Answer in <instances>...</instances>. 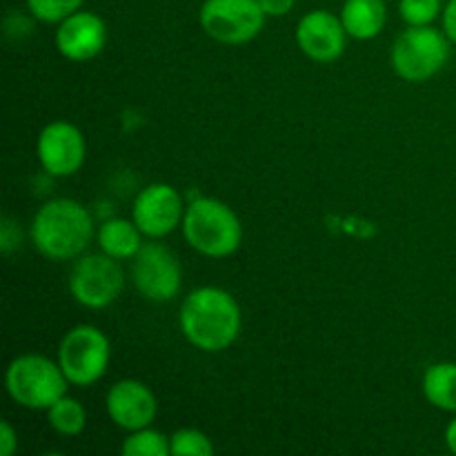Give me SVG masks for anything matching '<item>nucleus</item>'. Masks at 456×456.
Masks as SVG:
<instances>
[{"label":"nucleus","mask_w":456,"mask_h":456,"mask_svg":"<svg viewBox=\"0 0 456 456\" xmlns=\"http://www.w3.org/2000/svg\"><path fill=\"white\" fill-rule=\"evenodd\" d=\"M181 332L196 350L223 352L239 338L243 316L227 289L205 285L185 297L178 314Z\"/></svg>","instance_id":"nucleus-1"},{"label":"nucleus","mask_w":456,"mask_h":456,"mask_svg":"<svg viewBox=\"0 0 456 456\" xmlns=\"http://www.w3.org/2000/svg\"><path fill=\"white\" fill-rule=\"evenodd\" d=\"M31 243L49 261L83 256L94 236L89 209L74 199L47 200L31 221Z\"/></svg>","instance_id":"nucleus-2"},{"label":"nucleus","mask_w":456,"mask_h":456,"mask_svg":"<svg viewBox=\"0 0 456 456\" xmlns=\"http://www.w3.org/2000/svg\"><path fill=\"white\" fill-rule=\"evenodd\" d=\"M181 227L190 248L209 258L232 256L243 240V225L234 209L209 196L187 205Z\"/></svg>","instance_id":"nucleus-3"},{"label":"nucleus","mask_w":456,"mask_h":456,"mask_svg":"<svg viewBox=\"0 0 456 456\" xmlns=\"http://www.w3.org/2000/svg\"><path fill=\"white\" fill-rule=\"evenodd\" d=\"M65 372L61 363L43 354H20L9 363L4 374V387L13 403L25 410L47 412L61 396L67 395Z\"/></svg>","instance_id":"nucleus-4"},{"label":"nucleus","mask_w":456,"mask_h":456,"mask_svg":"<svg viewBox=\"0 0 456 456\" xmlns=\"http://www.w3.org/2000/svg\"><path fill=\"white\" fill-rule=\"evenodd\" d=\"M450 45L444 29L432 25L408 27L392 45V67L408 83H426L448 65Z\"/></svg>","instance_id":"nucleus-5"},{"label":"nucleus","mask_w":456,"mask_h":456,"mask_svg":"<svg viewBox=\"0 0 456 456\" xmlns=\"http://www.w3.org/2000/svg\"><path fill=\"white\" fill-rule=\"evenodd\" d=\"M110 338L94 325H76L58 346V363L69 386L89 387L105 377L110 368Z\"/></svg>","instance_id":"nucleus-6"},{"label":"nucleus","mask_w":456,"mask_h":456,"mask_svg":"<svg viewBox=\"0 0 456 456\" xmlns=\"http://www.w3.org/2000/svg\"><path fill=\"white\" fill-rule=\"evenodd\" d=\"M265 12L258 0H205L199 20L205 34L221 45H245L261 34Z\"/></svg>","instance_id":"nucleus-7"},{"label":"nucleus","mask_w":456,"mask_h":456,"mask_svg":"<svg viewBox=\"0 0 456 456\" xmlns=\"http://www.w3.org/2000/svg\"><path fill=\"white\" fill-rule=\"evenodd\" d=\"M125 288V272L116 258L101 254H83L69 274V292L76 303L89 310L111 305Z\"/></svg>","instance_id":"nucleus-8"},{"label":"nucleus","mask_w":456,"mask_h":456,"mask_svg":"<svg viewBox=\"0 0 456 456\" xmlns=\"http://www.w3.org/2000/svg\"><path fill=\"white\" fill-rule=\"evenodd\" d=\"M132 281L147 301L167 303L181 289L183 267L172 249L160 243H147L132 258Z\"/></svg>","instance_id":"nucleus-9"},{"label":"nucleus","mask_w":456,"mask_h":456,"mask_svg":"<svg viewBox=\"0 0 456 456\" xmlns=\"http://www.w3.org/2000/svg\"><path fill=\"white\" fill-rule=\"evenodd\" d=\"M185 200L176 187L167 183H151L138 191L132 208V221L147 239H165L185 218Z\"/></svg>","instance_id":"nucleus-10"},{"label":"nucleus","mask_w":456,"mask_h":456,"mask_svg":"<svg viewBox=\"0 0 456 456\" xmlns=\"http://www.w3.org/2000/svg\"><path fill=\"white\" fill-rule=\"evenodd\" d=\"M36 156L45 172L52 176H71L83 167L87 142L76 125L67 120H53L38 134Z\"/></svg>","instance_id":"nucleus-11"},{"label":"nucleus","mask_w":456,"mask_h":456,"mask_svg":"<svg viewBox=\"0 0 456 456\" xmlns=\"http://www.w3.org/2000/svg\"><path fill=\"white\" fill-rule=\"evenodd\" d=\"M347 31L341 16L328 9H312L298 20L297 45L310 61L334 62L346 52Z\"/></svg>","instance_id":"nucleus-12"},{"label":"nucleus","mask_w":456,"mask_h":456,"mask_svg":"<svg viewBox=\"0 0 456 456\" xmlns=\"http://www.w3.org/2000/svg\"><path fill=\"white\" fill-rule=\"evenodd\" d=\"M105 408L114 426H118L120 430L134 432L154 423L156 414H159V401L150 386L138 379H123L110 387Z\"/></svg>","instance_id":"nucleus-13"},{"label":"nucleus","mask_w":456,"mask_h":456,"mask_svg":"<svg viewBox=\"0 0 456 456\" xmlns=\"http://www.w3.org/2000/svg\"><path fill=\"white\" fill-rule=\"evenodd\" d=\"M107 45V22L94 12L71 13L56 29V47L71 62H87L96 58Z\"/></svg>","instance_id":"nucleus-14"},{"label":"nucleus","mask_w":456,"mask_h":456,"mask_svg":"<svg viewBox=\"0 0 456 456\" xmlns=\"http://www.w3.org/2000/svg\"><path fill=\"white\" fill-rule=\"evenodd\" d=\"M338 16L347 36L356 40H370L381 34L386 27L387 4L386 0H346Z\"/></svg>","instance_id":"nucleus-15"},{"label":"nucleus","mask_w":456,"mask_h":456,"mask_svg":"<svg viewBox=\"0 0 456 456\" xmlns=\"http://www.w3.org/2000/svg\"><path fill=\"white\" fill-rule=\"evenodd\" d=\"M142 232L127 218H110L98 230V245L101 252L116 261H132L142 248Z\"/></svg>","instance_id":"nucleus-16"},{"label":"nucleus","mask_w":456,"mask_h":456,"mask_svg":"<svg viewBox=\"0 0 456 456\" xmlns=\"http://www.w3.org/2000/svg\"><path fill=\"white\" fill-rule=\"evenodd\" d=\"M423 396L436 410L456 414V363H435L423 374Z\"/></svg>","instance_id":"nucleus-17"},{"label":"nucleus","mask_w":456,"mask_h":456,"mask_svg":"<svg viewBox=\"0 0 456 456\" xmlns=\"http://www.w3.org/2000/svg\"><path fill=\"white\" fill-rule=\"evenodd\" d=\"M47 421L52 430L62 436H78L87 426V410L80 401L71 396H61L52 408L47 410Z\"/></svg>","instance_id":"nucleus-18"},{"label":"nucleus","mask_w":456,"mask_h":456,"mask_svg":"<svg viewBox=\"0 0 456 456\" xmlns=\"http://www.w3.org/2000/svg\"><path fill=\"white\" fill-rule=\"evenodd\" d=\"M120 452L125 456H172V448H169V436L150 426L129 432L120 445Z\"/></svg>","instance_id":"nucleus-19"},{"label":"nucleus","mask_w":456,"mask_h":456,"mask_svg":"<svg viewBox=\"0 0 456 456\" xmlns=\"http://www.w3.org/2000/svg\"><path fill=\"white\" fill-rule=\"evenodd\" d=\"M25 3L31 18L47 22V25H58L65 18H69L71 13L80 12L85 0H25Z\"/></svg>","instance_id":"nucleus-20"},{"label":"nucleus","mask_w":456,"mask_h":456,"mask_svg":"<svg viewBox=\"0 0 456 456\" xmlns=\"http://www.w3.org/2000/svg\"><path fill=\"white\" fill-rule=\"evenodd\" d=\"M172 456H209L214 454V444L205 432L196 428H181L169 436Z\"/></svg>","instance_id":"nucleus-21"},{"label":"nucleus","mask_w":456,"mask_h":456,"mask_svg":"<svg viewBox=\"0 0 456 456\" xmlns=\"http://www.w3.org/2000/svg\"><path fill=\"white\" fill-rule=\"evenodd\" d=\"M399 13L408 27L432 25L444 13L441 0H399Z\"/></svg>","instance_id":"nucleus-22"},{"label":"nucleus","mask_w":456,"mask_h":456,"mask_svg":"<svg viewBox=\"0 0 456 456\" xmlns=\"http://www.w3.org/2000/svg\"><path fill=\"white\" fill-rule=\"evenodd\" d=\"M20 245V230L16 227V223L9 216L3 218V225H0V248H3V254H12V249H16Z\"/></svg>","instance_id":"nucleus-23"},{"label":"nucleus","mask_w":456,"mask_h":456,"mask_svg":"<svg viewBox=\"0 0 456 456\" xmlns=\"http://www.w3.org/2000/svg\"><path fill=\"white\" fill-rule=\"evenodd\" d=\"M18 450V432L9 421L0 423V456H12Z\"/></svg>","instance_id":"nucleus-24"},{"label":"nucleus","mask_w":456,"mask_h":456,"mask_svg":"<svg viewBox=\"0 0 456 456\" xmlns=\"http://www.w3.org/2000/svg\"><path fill=\"white\" fill-rule=\"evenodd\" d=\"M265 12L267 18H281V16H288L289 12L294 9L297 0H258Z\"/></svg>","instance_id":"nucleus-25"},{"label":"nucleus","mask_w":456,"mask_h":456,"mask_svg":"<svg viewBox=\"0 0 456 456\" xmlns=\"http://www.w3.org/2000/svg\"><path fill=\"white\" fill-rule=\"evenodd\" d=\"M441 20H444V34L448 36V40L456 45V0H448L441 13Z\"/></svg>","instance_id":"nucleus-26"},{"label":"nucleus","mask_w":456,"mask_h":456,"mask_svg":"<svg viewBox=\"0 0 456 456\" xmlns=\"http://www.w3.org/2000/svg\"><path fill=\"white\" fill-rule=\"evenodd\" d=\"M445 445L450 448V452L456 454V417L445 428Z\"/></svg>","instance_id":"nucleus-27"}]
</instances>
